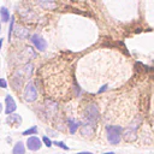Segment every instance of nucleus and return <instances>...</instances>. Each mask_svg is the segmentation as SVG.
<instances>
[{
  "label": "nucleus",
  "mask_w": 154,
  "mask_h": 154,
  "mask_svg": "<svg viewBox=\"0 0 154 154\" xmlns=\"http://www.w3.org/2000/svg\"><path fill=\"white\" fill-rule=\"evenodd\" d=\"M46 93L52 99H70L73 91L70 65L59 59L47 63L40 70Z\"/></svg>",
  "instance_id": "obj_1"
},
{
  "label": "nucleus",
  "mask_w": 154,
  "mask_h": 154,
  "mask_svg": "<svg viewBox=\"0 0 154 154\" xmlns=\"http://www.w3.org/2000/svg\"><path fill=\"white\" fill-rule=\"evenodd\" d=\"M32 70H34V65L31 63H28L24 66L17 69L12 73V76H11V85L16 91H19L23 88L24 82L30 78V76L32 73Z\"/></svg>",
  "instance_id": "obj_2"
},
{
  "label": "nucleus",
  "mask_w": 154,
  "mask_h": 154,
  "mask_svg": "<svg viewBox=\"0 0 154 154\" xmlns=\"http://www.w3.org/2000/svg\"><path fill=\"white\" fill-rule=\"evenodd\" d=\"M97 119H99L97 106L94 102L87 103L83 107V111H82V120H83V123H89V124L95 125Z\"/></svg>",
  "instance_id": "obj_3"
},
{
  "label": "nucleus",
  "mask_w": 154,
  "mask_h": 154,
  "mask_svg": "<svg viewBox=\"0 0 154 154\" xmlns=\"http://www.w3.org/2000/svg\"><path fill=\"white\" fill-rule=\"evenodd\" d=\"M142 119L141 117H137L136 119H134L124 130H123V138L126 141V142H135L136 137H137V129L141 124Z\"/></svg>",
  "instance_id": "obj_4"
},
{
  "label": "nucleus",
  "mask_w": 154,
  "mask_h": 154,
  "mask_svg": "<svg viewBox=\"0 0 154 154\" xmlns=\"http://www.w3.org/2000/svg\"><path fill=\"white\" fill-rule=\"evenodd\" d=\"M107 140L111 144H118L122 138V126L116 125H106Z\"/></svg>",
  "instance_id": "obj_5"
},
{
  "label": "nucleus",
  "mask_w": 154,
  "mask_h": 154,
  "mask_svg": "<svg viewBox=\"0 0 154 154\" xmlns=\"http://www.w3.org/2000/svg\"><path fill=\"white\" fill-rule=\"evenodd\" d=\"M23 99H24V101H26V102H34V101L37 99V90H36L35 84H34L31 81L26 82V84H25V87H24Z\"/></svg>",
  "instance_id": "obj_6"
},
{
  "label": "nucleus",
  "mask_w": 154,
  "mask_h": 154,
  "mask_svg": "<svg viewBox=\"0 0 154 154\" xmlns=\"http://www.w3.org/2000/svg\"><path fill=\"white\" fill-rule=\"evenodd\" d=\"M30 41H31L32 45L36 47V49H38L40 52H43V51L47 48V42H46V40H45L42 36H40L38 34L31 35Z\"/></svg>",
  "instance_id": "obj_7"
},
{
  "label": "nucleus",
  "mask_w": 154,
  "mask_h": 154,
  "mask_svg": "<svg viewBox=\"0 0 154 154\" xmlns=\"http://www.w3.org/2000/svg\"><path fill=\"white\" fill-rule=\"evenodd\" d=\"M41 146H42V142H41V140H40L38 137H36V136H30V137L26 140V147H28V149L31 150V152L38 150V149L41 148Z\"/></svg>",
  "instance_id": "obj_8"
},
{
  "label": "nucleus",
  "mask_w": 154,
  "mask_h": 154,
  "mask_svg": "<svg viewBox=\"0 0 154 154\" xmlns=\"http://www.w3.org/2000/svg\"><path fill=\"white\" fill-rule=\"evenodd\" d=\"M94 132H95V125L89 123L81 124V135H83L84 137H93Z\"/></svg>",
  "instance_id": "obj_9"
},
{
  "label": "nucleus",
  "mask_w": 154,
  "mask_h": 154,
  "mask_svg": "<svg viewBox=\"0 0 154 154\" xmlns=\"http://www.w3.org/2000/svg\"><path fill=\"white\" fill-rule=\"evenodd\" d=\"M5 102H6V109H5V113H6L7 116H10V114H12V113L16 111V108H17L16 102H14L13 97H12L10 94L6 95V97H5Z\"/></svg>",
  "instance_id": "obj_10"
},
{
  "label": "nucleus",
  "mask_w": 154,
  "mask_h": 154,
  "mask_svg": "<svg viewBox=\"0 0 154 154\" xmlns=\"http://www.w3.org/2000/svg\"><path fill=\"white\" fill-rule=\"evenodd\" d=\"M18 13L20 14V17L24 19V20H28V22H32L35 18H36V14L29 10V8H24V10H18Z\"/></svg>",
  "instance_id": "obj_11"
},
{
  "label": "nucleus",
  "mask_w": 154,
  "mask_h": 154,
  "mask_svg": "<svg viewBox=\"0 0 154 154\" xmlns=\"http://www.w3.org/2000/svg\"><path fill=\"white\" fill-rule=\"evenodd\" d=\"M6 123L10 124V125H12V126H18V125H20V123H22V118H20L19 114H13V113H12V114L7 116Z\"/></svg>",
  "instance_id": "obj_12"
},
{
  "label": "nucleus",
  "mask_w": 154,
  "mask_h": 154,
  "mask_svg": "<svg viewBox=\"0 0 154 154\" xmlns=\"http://www.w3.org/2000/svg\"><path fill=\"white\" fill-rule=\"evenodd\" d=\"M14 30V35H16V37H18V38H22V40H24V38H28L29 37V30L28 29H25L24 26H17L16 29H13Z\"/></svg>",
  "instance_id": "obj_13"
},
{
  "label": "nucleus",
  "mask_w": 154,
  "mask_h": 154,
  "mask_svg": "<svg viewBox=\"0 0 154 154\" xmlns=\"http://www.w3.org/2000/svg\"><path fill=\"white\" fill-rule=\"evenodd\" d=\"M81 124L82 123L78 122V120H76V119H72V118H69L67 119V128H69V130H70L71 134H75L77 131V129L79 128Z\"/></svg>",
  "instance_id": "obj_14"
},
{
  "label": "nucleus",
  "mask_w": 154,
  "mask_h": 154,
  "mask_svg": "<svg viewBox=\"0 0 154 154\" xmlns=\"http://www.w3.org/2000/svg\"><path fill=\"white\" fill-rule=\"evenodd\" d=\"M37 5L41 6L43 10H53L58 5L55 1H52V0H48V1H37Z\"/></svg>",
  "instance_id": "obj_15"
},
{
  "label": "nucleus",
  "mask_w": 154,
  "mask_h": 154,
  "mask_svg": "<svg viewBox=\"0 0 154 154\" xmlns=\"http://www.w3.org/2000/svg\"><path fill=\"white\" fill-rule=\"evenodd\" d=\"M12 154H25V147H24L23 142H20V141L16 142V144L12 149Z\"/></svg>",
  "instance_id": "obj_16"
},
{
  "label": "nucleus",
  "mask_w": 154,
  "mask_h": 154,
  "mask_svg": "<svg viewBox=\"0 0 154 154\" xmlns=\"http://www.w3.org/2000/svg\"><path fill=\"white\" fill-rule=\"evenodd\" d=\"M0 18L2 22H8L10 19V12L6 7H1L0 8Z\"/></svg>",
  "instance_id": "obj_17"
},
{
  "label": "nucleus",
  "mask_w": 154,
  "mask_h": 154,
  "mask_svg": "<svg viewBox=\"0 0 154 154\" xmlns=\"http://www.w3.org/2000/svg\"><path fill=\"white\" fill-rule=\"evenodd\" d=\"M36 132H37V126L36 125H34L32 128H30V129H28V130H25V131H23V136H28V135H36Z\"/></svg>",
  "instance_id": "obj_18"
},
{
  "label": "nucleus",
  "mask_w": 154,
  "mask_h": 154,
  "mask_svg": "<svg viewBox=\"0 0 154 154\" xmlns=\"http://www.w3.org/2000/svg\"><path fill=\"white\" fill-rule=\"evenodd\" d=\"M13 25H14V17H11V19H10V28H8V40H11V36H12Z\"/></svg>",
  "instance_id": "obj_19"
},
{
  "label": "nucleus",
  "mask_w": 154,
  "mask_h": 154,
  "mask_svg": "<svg viewBox=\"0 0 154 154\" xmlns=\"http://www.w3.org/2000/svg\"><path fill=\"white\" fill-rule=\"evenodd\" d=\"M54 144L57 146V147H60V148H63L64 150H69V147L64 143V142H61V141H55L54 142Z\"/></svg>",
  "instance_id": "obj_20"
},
{
  "label": "nucleus",
  "mask_w": 154,
  "mask_h": 154,
  "mask_svg": "<svg viewBox=\"0 0 154 154\" xmlns=\"http://www.w3.org/2000/svg\"><path fill=\"white\" fill-rule=\"evenodd\" d=\"M42 141L45 142V144H46L47 147H51V146H52V141H51V140H49V138H48L47 136H43V138H42Z\"/></svg>",
  "instance_id": "obj_21"
},
{
  "label": "nucleus",
  "mask_w": 154,
  "mask_h": 154,
  "mask_svg": "<svg viewBox=\"0 0 154 154\" xmlns=\"http://www.w3.org/2000/svg\"><path fill=\"white\" fill-rule=\"evenodd\" d=\"M0 87H1V88H4V89H6V88H7V82H6V79H5V78H0Z\"/></svg>",
  "instance_id": "obj_22"
},
{
  "label": "nucleus",
  "mask_w": 154,
  "mask_h": 154,
  "mask_svg": "<svg viewBox=\"0 0 154 154\" xmlns=\"http://www.w3.org/2000/svg\"><path fill=\"white\" fill-rule=\"evenodd\" d=\"M77 154H93L91 152H79V153H77Z\"/></svg>",
  "instance_id": "obj_23"
},
{
  "label": "nucleus",
  "mask_w": 154,
  "mask_h": 154,
  "mask_svg": "<svg viewBox=\"0 0 154 154\" xmlns=\"http://www.w3.org/2000/svg\"><path fill=\"white\" fill-rule=\"evenodd\" d=\"M1 46H2V38H0V49H1Z\"/></svg>",
  "instance_id": "obj_24"
},
{
  "label": "nucleus",
  "mask_w": 154,
  "mask_h": 154,
  "mask_svg": "<svg viewBox=\"0 0 154 154\" xmlns=\"http://www.w3.org/2000/svg\"><path fill=\"white\" fill-rule=\"evenodd\" d=\"M2 112V105H1V102H0V113Z\"/></svg>",
  "instance_id": "obj_25"
},
{
  "label": "nucleus",
  "mask_w": 154,
  "mask_h": 154,
  "mask_svg": "<svg viewBox=\"0 0 154 154\" xmlns=\"http://www.w3.org/2000/svg\"><path fill=\"white\" fill-rule=\"evenodd\" d=\"M103 154H114L113 152H108V153H103Z\"/></svg>",
  "instance_id": "obj_26"
},
{
  "label": "nucleus",
  "mask_w": 154,
  "mask_h": 154,
  "mask_svg": "<svg viewBox=\"0 0 154 154\" xmlns=\"http://www.w3.org/2000/svg\"><path fill=\"white\" fill-rule=\"evenodd\" d=\"M0 32H1V24H0Z\"/></svg>",
  "instance_id": "obj_27"
}]
</instances>
